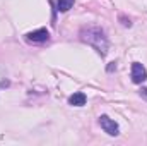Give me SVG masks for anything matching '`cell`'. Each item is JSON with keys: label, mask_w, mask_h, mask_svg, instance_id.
I'll use <instances>...</instances> for the list:
<instances>
[{"label": "cell", "mask_w": 147, "mask_h": 146, "mask_svg": "<svg viewBox=\"0 0 147 146\" xmlns=\"http://www.w3.org/2000/svg\"><path fill=\"white\" fill-rule=\"evenodd\" d=\"M113 69H116V64H115V62H111L110 65H108V71H110V72L113 71Z\"/></svg>", "instance_id": "obj_9"}, {"label": "cell", "mask_w": 147, "mask_h": 146, "mask_svg": "<svg viewBox=\"0 0 147 146\" xmlns=\"http://www.w3.org/2000/svg\"><path fill=\"white\" fill-rule=\"evenodd\" d=\"M26 40L28 41H33V43H43V41H48L50 40V33L48 29L41 28V29H36V31H31L26 35Z\"/></svg>", "instance_id": "obj_4"}, {"label": "cell", "mask_w": 147, "mask_h": 146, "mask_svg": "<svg viewBox=\"0 0 147 146\" xmlns=\"http://www.w3.org/2000/svg\"><path fill=\"white\" fill-rule=\"evenodd\" d=\"M147 79V71L146 67L140 64V62H134L132 64V81L135 84H142Z\"/></svg>", "instance_id": "obj_3"}, {"label": "cell", "mask_w": 147, "mask_h": 146, "mask_svg": "<svg viewBox=\"0 0 147 146\" xmlns=\"http://www.w3.org/2000/svg\"><path fill=\"white\" fill-rule=\"evenodd\" d=\"M86 95L82 93V91H77V93H74L72 96H69V105H72V107H82V105H86Z\"/></svg>", "instance_id": "obj_5"}, {"label": "cell", "mask_w": 147, "mask_h": 146, "mask_svg": "<svg viewBox=\"0 0 147 146\" xmlns=\"http://www.w3.org/2000/svg\"><path fill=\"white\" fill-rule=\"evenodd\" d=\"M57 7L60 12H67L74 7V0H57Z\"/></svg>", "instance_id": "obj_6"}, {"label": "cell", "mask_w": 147, "mask_h": 146, "mask_svg": "<svg viewBox=\"0 0 147 146\" xmlns=\"http://www.w3.org/2000/svg\"><path fill=\"white\" fill-rule=\"evenodd\" d=\"M99 126H101V129L106 132V134H110V136H118L120 134V127H118V124L110 119L108 115H101L99 117Z\"/></svg>", "instance_id": "obj_2"}, {"label": "cell", "mask_w": 147, "mask_h": 146, "mask_svg": "<svg viewBox=\"0 0 147 146\" xmlns=\"http://www.w3.org/2000/svg\"><path fill=\"white\" fill-rule=\"evenodd\" d=\"M80 40L87 45H91L101 57L106 55L108 52V38L105 29L96 28V26H89V28H82L80 29Z\"/></svg>", "instance_id": "obj_1"}, {"label": "cell", "mask_w": 147, "mask_h": 146, "mask_svg": "<svg viewBox=\"0 0 147 146\" xmlns=\"http://www.w3.org/2000/svg\"><path fill=\"white\" fill-rule=\"evenodd\" d=\"M120 21H121V24H123L125 28H130V26H132V21L127 19V17H123V16H120Z\"/></svg>", "instance_id": "obj_7"}, {"label": "cell", "mask_w": 147, "mask_h": 146, "mask_svg": "<svg viewBox=\"0 0 147 146\" xmlns=\"http://www.w3.org/2000/svg\"><path fill=\"white\" fill-rule=\"evenodd\" d=\"M140 96H144L147 100V88H142V89H140Z\"/></svg>", "instance_id": "obj_8"}]
</instances>
